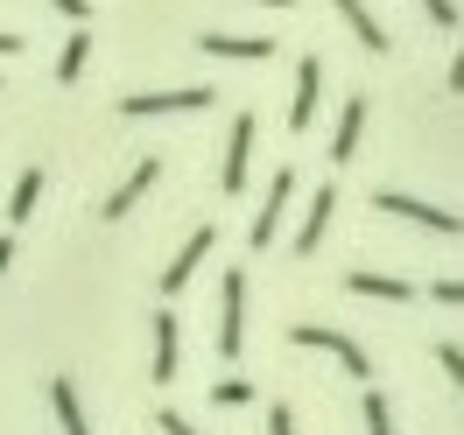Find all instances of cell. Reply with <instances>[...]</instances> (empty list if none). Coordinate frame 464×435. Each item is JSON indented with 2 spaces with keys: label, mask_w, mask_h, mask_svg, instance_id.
<instances>
[{
  "label": "cell",
  "mask_w": 464,
  "mask_h": 435,
  "mask_svg": "<svg viewBox=\"0 0 464 435\" xmlns=\"http://www.w3.org/2000/svg\"><path fill=\"white\" fill-rule=\"evenodd\" d=\"M430 302H443V309H464V281H458V274L430 281Z\"/></svg>",
  "instance_id": "cell-21"
},
{
  "label": "cell",
  "mask_w": 464,
  "mask_h": 435,
  "mask_svg": "<svg viewBox=\"0 0 464 435\" xmlns=\"http://www.w3.org/2000/svg\"><path fill=\"white\" fill-rule=\"evenodd\" d=\"M331 7L345 14V29L359 35V43L373 50V57H380V50H387V29H380V22H373V7H366V0H331Z\"/></svg>",
  "instance_id": "cell-15"
},
{
  "label": "cell",
  "mask_w": 464,
  "mask_h": 435,
  "mask_svg": "<svg viewBox=\"0 0 464 435\" xmlns=\"http://www.w3.org/2000/svg\"><path fill=\"white\" fill-rule=\"evenodd\" d=\"M345 295H359V302H366V295H373V302H415V281H401V274H380V267H352L345 274Z\"/></svg>",
  "instance_id": "cell-12"
},
{
  "label": "cell",
  "mask_w": 464,
  "mask_h": 435,
  "mask_svg": "<svg viewBox=\"0 0 464 435\" xmlns=\"http://www.w3.org/2000/svg\"><path fill=\"white\" fill-rule=\"evenodd\" d=\"M7 267H14V232H0V281H7Z\"/></svg>",
  "instance_id": "cell-27"
},
{
  "label": "cell",
  "mask_w": 464,
  "mask_h": 435,
  "mask_svg": "<svg viewBox=\"0 0 464 435\" xmlns=\"http://www.w3.org/2000/svg\"><path fill=\"white\" fill-rule=\"evenodd\" d=\"M422 14H430L436 29H458V0H422Z\"/></svg>",
  "instance_id": "cell-24"
},
{
  "label": "cell",
  "mask_w": 464,
  "mask_h": 435,
  "mask_svg": "<svg viewBox=\"0 0 464 435\" xmlns=\"http://www.w3.org/2000/svg\"><path fill=\"white\" fill-rule=\"evenodd\" d=\"M267 435H295V414H289V407H282V401L267 407Z\"/></svg>",
  "instance_id": "cell-25"
},
{
  "label": "cell",
  "mask_w": 464,
  "mask_h": 435,
  "mask_svg": "<svg viewBox=\"0 0 464 435\" xmlns=\"http://www.w3.org/2000/svg\"><path fill=\"white\" fill-rule=\"evenodd\" d=\"M289 345L295 351H331L352 379H373V351H359L345 330H331V323H289Z\"/></svg>",
  "instance_id": "cell-2"
},
{
  "label": "cell",
  "mask_w": 464,
  "mask_h": 435,
  "mask_svg": "<svg viewBox=\"0 0 464 435\" xmlns=\"http://www.w3.org/2000/svg\"><path fill=\"white\" fill-rule=\"evenodd\" d=\"M317 99H324V57H303V63H295V99H289V127H295V134H310Z\"/></svg>",
  "instance_id": "cell-11"
},
{
  "label": "cell",
  "mask_w": 464,
  "mask_h": 435,
  "mask_svg": "<svg viewBox=\"0 0 464 435\" xmlns=\"http://www.w3.org/2000/svg\"><path fill=\"white\" fill-rule=\"evenodd\" d=\"M218 91L211 85H176V91H127L120 99V113L127 119H183V113H204Z\"/></svg>",
  "instance_id": "cell-1"
},
{
  "label": "cell",
  "mask_w": 464,
  "mask_h": 435,
  "mask_svg": "<svg viewBox=\"0 0 464 435\" xmlns=\"http://www.w3.org/2000/svg\"><path fill=\"white\" fill-rule=\"evenodd\" d=\"M289 197H295V169H275V175H267L261 211H254V225H246V246H254V253H261V246H275L282 218H289Z\"/></svg>",
  "instance_id": "cell-5"
},
{
  "label": "cell",
  "mask_w": 464,
  "mask_h": 435,
  "mask_svg": "<svg viewBox=\"0 0 464 435\" xmlns=\"http://www.w3.org/2000/svg\"><path fill=\"white\" fill-rule=\"evenodd\" d=\"M359 127H366V99L352 91L345 113H338V134H331V162H352V155H359Z\"/></svg>",
  "instance_id": "cell-14"
},
{
  "label": "cell",
  "mask_w": 464,
  "mask_h": 435,
  "mask_svg": "<svg viewBox=\"0 0 464 435\" xmlns=\"http://www.w3.org/2000/svg\"><path fill=\"white\" fill-rule=\"evenodd\" d=\"M380 211L387 218H401V225H422V232H436V239H458L464 225H458V211H443V203H422V197H401V190H380Z\"/></svg>",
  "instance_id": "cell-4"
},
{
  "label": "cell",
  "mask_w": 464,
  "mask_h": 435,
  "mask_svg": "<svg viewBox=\"0 0 464 435\" xmlns=\"http://www.w3.org/2000/svg\"><path fill=\"white\" fill-rule=\"evenodd\" d=\"M0 57H22V35H7V29H0Z\"/></svg>",
  "instance_id": "cell-28"
},
{
  "label": "cell",
  "mask_w": 464,
  "mask_h": 435,
  "mask_svg": "<svg viewBox=\"0 0 464 435\" xmlns=\"http://www.w3.org/2000/svg\"><path fill=\"white\" fill-rule=\"evenodd\" d=\"M254 113H239L232 119V134H226V175H218V197H246V162H254Z\"/></svg>",
  "instance_id": "cell-7"
},
{
  "label": "cell",
  "mask_w": 464,
  "mask_h": 435,
  "mask_svg": "<svg viewBox=\"0 0 464 435\" xmlns=\"http://www.w3.org/2000/svg\"><path fill=\"white\" fill-rule=\"evenodd\" d=\"M211 246H218V232H211V225H198V232L183 239V253L162 267V295H183V288H190V281H198V267L211 260Z\"/></svg>",
  "instance_id": "cell-9"
},
{
  "label": "cell",
  "mask_w": 464,
  "mask_h": 435,
  "mask_svg": "<svg viewBox=\"0 0 464 435\" xmlns=\"http://www.w3.org/2000/svg\"><path fill=\"white\" fill-rule=\"evenodd\" d=\"M50 407H57V429H63V435H92V429H85V407H78V386H71L63 373L50 379Z\"/></svg>",
  "instance_id": "cell-17"
},
{
  "label": "cell",
  "mask_w": 464,
  "mask_h": 435,
  "mask_svg": "<svg viewBox=\"0 0 464 435\" xmlns=\"http://www.w3.org/2000/svg\"><path fill=\"white\" fill-rule=\"evenodd\" d=\"M359 407H366V435H394V414H387V401H380L373 386H366V401H359Z\"/></svg>",
  "instance_id": "cell-19"
},
{
  "label": "cell",
  "mask_w": 464,
  "mask_h": 435,
  "mask_svg": "<svg viewBox=\"0 0 464 435\" xmlns=\"http://www.w3.org/2000/svg\"><path fill=\"white\" fill-rule=\"evenodd\" d=\"M148 379H155V386H169L176 379V365H183V330H176V309H155V317H148Z\"/></svg>",
  "instance_id": "cell-6"
},
{
  "label": "cell",
  "mask_w": 464,
  "mask_h": 435,
  "mask_svg": "<svg viewBox=\"0 0 464 435\" xmlns=\"http://www.w3.org/2000/svg\"><path fill=\"white\" fill-rule=\"evenodd\" d=\"M85 63H92V35L78 29L63 43V57H57V85H85Z\"/></svg>",
  "instance_id": "cell-18"
},
{
  "label": "cell",
  "mask_w": 464,
  "mask_h": 435,
  "mask_svg": "<svg viewBox=\"0 0 464 435\" xmlns=\"http://www.w3.org/2000/svg\"><path fill=\"white\" fill-rule=\"evenodd\" d=\"M50 7H57L63 22H78V29H85V14H92V0H50Z\"/></svg>",
  "instance_id": "cell-26"
},
{
  "label": "cell",
  "mask_w": 464,
  "mask_h": 435,
  "mask_svg": "<svg viewBox=\"0 0 464 435\" xmlns=\"http://www.w3.org/2000/svg\"><path fill=\"white\" fill-rule=\"evenodd\" d=\"M246 351V267H232L226 288H218V358Z\"/></svg>",
  "instance_id": "cell-3"
},
{
  "label": "cell",
  "mask_w": 464,
  "mask_h": 435,
  "mask_svg": "<svg viewBox=\"0 0 464 435\" xmlns=\"http://www.w3.org/2000/svg\"><path fill=\"white\" fill-rule=\"evenodd\" d=\"M254 7H295V0H254Z\"/></svg>",
  "instance_id": "cell-29"
},
{
  "label": "cell",
  "mask_w": 464,
  "mask_h": 435,
  "mask_svg": "<svg viewBox=\"0 0 464 435\" xmlns=\"http://www.w3.org/2000/svg\"><path fill=\"white\" fill-rule=\"evenodd\" d=\"M198 50H204V57H218V63H267V57H275L267 35H218V29H204Z\"/></svg>",
  "instance_id": "cell-10"
},
{
  "label": "cell",
  "mask_w": 464,
  "mask_h": 435,
  "mask_svg": "<svg viewBox=\"0 0 464 435\" xmlns=\"http://www.w3.org/2000/svg\"><path fill=\"white\" fill-rule=\"evenodd\" d=\"M155 175H162V162H155V155H141V162L127 169V183H120L113 197H106V225H120V218H127V211H134V203L155 190Z\"/></svg>",
  "instance_id": "cell-13"
},
{
  "label": "cell",
  "mask_w": 464,
  "mask_h": 435,
  "mask_svg": "<svg viewBox=\"0 0 464 435\" xmlns=\"http://www.w3.org/2000/svg\"><path fill=\"white\" fill-rule=\"evenodd\" d=\"M211 401H218V407H254V386H246V379H218Z\"/></svg>",
  "instance_id": "cell-20"
},
{
  "label": "cell",
  "mask_w": 464,
  "mask_h": 435,
  "mask_svg": "<svg viewBox=\"0 0 464 435\" xmlns=\"http://www.w3.org/2000/svg\"><path fill=\"white\" fill-rule=\"evenodd\" d=\"M43 183H50V175L35 169V162H29L22 175H14V197H7V225H29V211L43 203Z\"/></svg>",
  "instance_id": "cell-16"
},
{
  "label": "cell",
  "mask_w": 464,
  "mask_h": 435,
  "mask_svg": "<svg viewBox=\"0 0 464 435\" xmlns=\"http://www.w3.org/2000/svg\"><path fill=\"white\" fill-rule=\"evenodd\" d=\"M331 211H338V183H317V190H310V211H303V225H295V260H310V253H317L324 246V232H331Z\"/></svg>",
  "instance_id": "cell-8"
},
{
  "label": "cell",
  "mask_w": 464,
  "mask_h": 435,
  "mask_svg": "<svg viewBox=\"0 0 464 435\" xmlns=\"http://www.w3.org/2000/svg\"><path fill=\"white\" fill-rule=\"evenodd\" d=\"M436 365H443L450 379H464V345H458V337H443V345H436Z\"/></svg>",
  "instance_id": "cell-22"
},
{
  "label": "cell",
  "mask_w": 464,
  "mask_h": 435,
  "mask_svg": "<svg viewBox=\"0 0 464 435\" xmlns=\"http://www.w3.org/2000/svg\"><path fill=\"white\" fill-rule=\"evenodd\" d=\"M155 429H162V435H204L198 421H183V414H176V407H162V414H155Z\"/></svg>",
  "instance_id": "cell-23"
}]
</instances>
